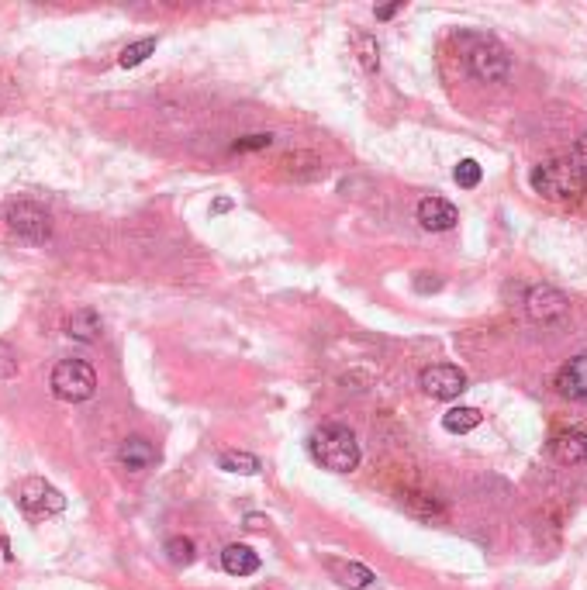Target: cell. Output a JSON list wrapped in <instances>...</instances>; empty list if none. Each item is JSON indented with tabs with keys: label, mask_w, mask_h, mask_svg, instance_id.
<instances>
[{
	"label": "cell",
	"mask_w": 587,
	"mask_h": 590,
	"mask_svg": "<svg viewBox=\"0 0 587 590\" xmlns=\"http://www.w3.org/2000/svg\"><path fill=\"white\" fill-rule=\"evenodd\" d=\"M577 156H581V159H577V163H581V170L587 173V135H581V142H577Z\"/></svg>",
	"instance_id": "cell-24"
},
{
	"label": "cell",
	"mask_w": 587,
	"mask_h": 590,
	"mask_svg": "<svg viewBox=\"0 0 587 590\" xmlns=\"http://www.w3.org/2000/svg\"><path fill=\"white\" fill-rule=\"evenodd\" d=\"M556 390L570 401H587V356H577L556 373Z\"/></svg>",
	"instance_id": "cell-10"
},
{
	"label": "cell",
	"mask_w": 587,
	"mask_h": 590,
	"mask_svg": "<svg viewBox=\"0 0 587 590\" xmlns=\"http://www.w3.org/2000/svg\"><path fill=\"white\" fill-rule=\"evenodd\" d=\"M587 187V173L577 159H546L532 170V190L546 201L567 204L577 201Z\"/></svg>",
	"instance_id": "cell-1"
},
{
	"label": "cell",
	"mask_w": 587,
	"mask_h": 590,
	"mask_svg": "<svg viewBox=\"0 0 587 590\" xmlns=\"http://www.w3.org/2000/svg\"><path fill=\"white\" fill-rule=\"evenodd\" d=\"M156 52V38H142V42H135V45H128L125 52H121V59L118 63L125 66V70H132V66H139V63H146V59Z\"/></svg>",
	"instance_id": "cell-18"
},
{
	"label": "cell",
	"mask_w": 587,
	"mask_h": 590,
	"mask_svg": "<svg viewBox=\"0 0 587 590\" xmlns=\"http://www.w3.org/2000/svg\"><path fill=\"white\" fill-rule=\"evenodd\" d=\"M356 45H360V49H363V63H367V70H377V66H380V56H377V45H373V38H367V35H360V38H356Z\"/></svg>",
	"instance_id": "cell-22"
},
{
	"label": "cell",
	"mask_w": 587,
	"mask_h": 590,
	"mask_svg": "<svg viewBox=\"0 0 587 590\" xmlns=\"http://www.w3.org/2000/svg\"><path fill=\"white\" fill-rule=\"evenodd\" d=\"M221 566H225L232 577H253L259 570V556L253 553L249 546H225V553H221Z\"/></svg>",
	"instance_id": "cell-12"
},
{
	"label": "cell",
	"mask_w": 587,
	"mask_h": 590,
	"mask_svg": "<svg viewBox=\"0 0 587 590\" xmlns=\"http://www.w3.org/2000/svg\"><path fill=\"white\" fill-rule=\"evenodd\" d=\"M228 208H232V201H228V197H218V201L211 204V211H215V214H225Z\"/></svg>",
	"instance_id": "cell-26"
},
{
	"label": "cell",
	"mask_w": 587,
	"mask_h": 590,
	"mask_svg": "<svg viewBox=\"0 0 587 590\" xmlns=\"http://www.w3.org/2000/svg\"><path fill=\"white\" fill-rule=\"evenodd\" d=\"M249 528H263V518H259V515H249Z\"/></svg>",
	"instance_id": "cell-27"
},
{
	"label": "cell",
	"mask_w": 587,
	"mask_h": 590,
	"mask_svg": "<svg viewBox=\"0 0 587 590\" xmlns=\"http://www.w3.org/2000/svg\"><path fill=\"white\" fill-rule=\"evenodd\" d=\"M18 373V356L7 342H0V380H11Z\"/></svg>",
	"instance_id": "cell-21"
},
{
	"label": "cell",
	"mask_w": 587,
	"mask_h": 590,
	"mask_svg": "<svg viewBox=\"0 0 587 590\" xmlns=\"http://www.w3.org/2000/svg\"><path fill=\"white\" fill-rule=\"evenodd\" d=\"M70 335L73 339H80V342H94L97 335H101V318H97V311H90V308H80V311H73V318H70Z\"/></svg>",
	"instance_id": "cell-14"
},
{
	"label": "cell",
	"mask_w": 587,
	"mask_h": 590,
	"mask_svg": "<svg viewBox=\"0 0 587 590\" xmlns=\"http://www.w3.org/2000/svg\"><path fill=\"white\" fill-rule=\"evenodd\" d=\"M329 570L335 573V580H339L342 587H349V590H367L373 580V570H367L363 563H342V559H332L329 563Z\"/></svg>",
	"instance_id": "cell-13"
},
{
	"label": "cell",
	"mask_w": 587,
	"mask_h": 590,
	"mask_svg": "<svg viewBox=\"0 0 587 590\" xmlns=\"http://www.w3.org/2000/svg\"><path fill=\"white\" fill-rule=\"evenodd\" d=\"M7 225H11V232H18L21 239H32V242H42L49 239V214H45L38 204H11L7 208Z\"/></svg>",
	"instance_id": "cell-7"
},
{
	"label": "cell",
	"mask_w": 587,
	"mask_h": 590,
	"mask_svg": "<svg viewBox=\"0 0 587 590\" xmlns=\"http://www.w3.org/2000/svg\"><path fill=\"white\" fill-rule=\"evenodd\" d=\"M470 49L463 52L467 56V70L477 76V80L484 83H498L508 76V52L501 49L498 42H491V38H467Z\"/></svg>",
	"instance_id": "cell-4"
},
{
	"label": "cell",
	"mask_w": 587,
	"mask_h": 590,
	"mask_svg": "<svg viewBox=\"0 0 587 590\" xmlns=\"http://www.w3.org/2000/svg\"><path fill=\"white\" fill-rule=\"evenodd\" d=\"M418 221H422V228H429V232H449V228L460 221V211L449 201H442V197H425V201L418 204Z\"/></svg>",
	"instance_id": "cell-9"
},
{
	"label": "cell",
	"mask_w": 587,
	"mask_h": 590,
	"mask_svg": "<svg viewBox=\"0 0 587 590\" xmlns=\"http://www.w3.org/2000/svg\"><path fill=\"white\" fill-rule=\"evenodd\" d=\"M18 504L28 511V515H56V511L66 508V497L59 494L52 484H45V480H25L21 484V494H18Z\"/></svg>",
	"instance_id": "cell-6"
},
{
	"label": "cell",
	"mask_w": 587,
	"mask_h": 590,
	"mask_svg": "<svg viewBox=\"0 0 587 590\" xmlns=\"http://www.w3.org/2000/svg\"><path fill=\"white\" fill-rule=\"evenodd\" d=\"M218 466L221 470H228V473H242V477H253V473H259V459L249 456V452H235V449L221 452Z\"/></svg>",
	"instance_id": "cell-17"
},
{
	"label": "cell",
	"mask_w": 587,
	"mask_h": 590,
	"mask_svg": "<svg viewBox=\"0 0 587 590\" xmlns=\"http://www.w3.org/2000/svg\"><path fill=\"white\" fill-rule=\"evenodd\" d=\"M118 459H121V466H128V470H149L152 463L159 459V452L152 449V442L149 439H142V435H132V439H125L118 446Z\"/></svg>",
	"instance_id": "cell-11"
},
{
	"label": "cell",
	"mask_w": 587,
	"mask_h": 590,
	"mask_svg": "<svg viewBox=\"0 0 587 590\" xmlns=\"http://www.w3.org/2000/svg\"><path fill=\"white\" fill-rule=\"evenodd\" d=\"M529 314L536 321H543V325H550V321H560L563 314H567V297L560 294V290L553 287H536L529 290Z\"/></svg>",
	"instance_id": "cell-8"
},
{
	"label": "cell",
	"mask_w": 587,
	"mask_h": 590,
	"mask_svg": "<svg viewBox=\"0 0 587 590\" xmlns=\"http://www.w3.org/2000/svg\"><path fill=\"white\" fill-rule=\"evenodd\" d=\"M480 418L484 415H480L477 408H449L446 415H442V425H446V432H453V435H467L480 425Z\"/></svg>",
	"instance_id": "cell-15"
},
{
	"label": "cell",
	"mask_w": 587,
	"mask_h": 590,
	"mask_svg": "<svg viewBox=\"0 0 587 590\" xmlns=\"http://www.w3.org/2000/svg\"><path fill=\"white\" fill-rule=\"evenodd\" d=\"M308 449L315 463H322L332 473H353L360 466V442L342 425H322L308 439Z\"/></svg>",
	"instance_id": "cell-2"
},
{
	"label": "cell",
	"mask_w": 587,
	"mask_h": 590,
	"mask_svg": "<svg viewBox=\"0 0 587 590\" xmlns=\"http://www.w3.org/2000/svg\"><path fill=\"white\" fill-rule=\"evenodd\" d=\"M453 180L460 183L463 190H474L480 183V163H474V159H463V163L453 170Z\"/></svg>",
	"instance_id": "cell-19"
},
{
	"label": "cell",
	"mask_w": 587,
	"mask_h": 590,
	"mask_svg": "<svg viewBox=\"0 0 587 590\" xmlns=\"http://www.w3.org/2000/svg\"><path fill=\"white\" fill-rule=\"evenodd\" d=\"M553 449H556V459H560V463H581V459H587V439L577 432L560 435Z\"/></svg>",
	"instance_id": "cell-16"
},
{
	"label": "cell",
	"mask_w": 587,
	"mask_h": 590,
	"mask_svg": "<svg viewBox=\"0 0 587 590\" xmlns=\"http://www.w3.org/2000/svg\"><path fill=\"white\" fill-rule=\"evenodd\" d=\"M401 11V4H391V7H380V11H377V18L380 21H387V18H394V14H398Z\"/></svg>",
	"instance_id": "cell-25"
},
{
	"label": "cell",
	"mask_w": 587,
	"mask_h": 590,
	"mask_svg": "<svg viewBox=\"0 0 587 590\" xmlns=\"http://www.w3.org/2000/svg\"><path fill=\"white\" fill-rule=\"evenodd\" d=\"M166 553H170V559L177 566H187L190 559H194V542L190 539H170L166 542Z\"/></svg>",
	"instance_id": "cell-20"
},
{
	"label": "cell",
	"mask_w": 587,
	"mask_h": 590,
	"mask_svg": "<svg viewBox=\"0 0 587 590\" xmlns=\"http://www.w3.org/2000/svg\"><path fill=\"white\" fill-rule=\"evenodd\" d=\"M422 390L429 397H436V401H453V397H460L463 390H467V373L449 363L429 366V370L422 373Z\"/></svg>",
	"instance_id": "cell-5"
},
{
	"label": "cell",
	"mask_w": 587,
	"mask_h": 590,
	"mask_svg": "<svg viewBox=\"0 0 587 590\" xmlns=\"http://www.w3.org/2000/svg\"><path fill=\"white\" fill-rule=\"evenodd\" d=\"M94 390H97V373L83 359H63L52 370V394L59 401H70V404L87 401V397H94Z\"/></svg>",
	"instance_id": "cell-3"
},
{
	"label": "cell",
	"mask_w": 587,
	"mask_h": 590,
	"mask_svg": "<svg viewBox=\"0 0 587 590\" xmlns=\"http://www.w3.org/2000/svg\"><path fill=\"white\" fill-rule=\"evenodd\" d=\"M270 145V135H249V139L235 142V152H249V149H266Z\"/></svg>",
	"instance_id": "cell-23"
}]
</instances>
